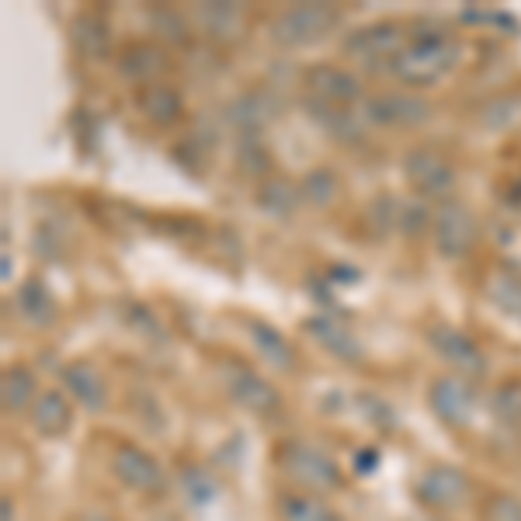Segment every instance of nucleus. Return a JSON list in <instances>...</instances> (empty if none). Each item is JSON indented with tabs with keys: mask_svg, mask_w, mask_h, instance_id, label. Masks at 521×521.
Segmentation results:
<instances>
[{
	"mask_svg": "<svg viewBox=\"0 0 521 521\" xmlns=\"http://www.w3.org/2000/svg\"><path fill=\"white\" fill-rule=\"evenodd\" d=\"M459 66V42L445 32H414L410 46L390 63V73L410 91L435 87Z\"/></svg>",
	"mask_w": 521,
	"mask_h": 521,
	"instance_id": "1",
	"label": "nucleus"
},
{
	"mask_svg": "<svg viewBox=\"0 0 521 521\" xmlns=\"http://www.w3.org/2000/svg\"><path fill=\"white\" fill-rule=\"evenodd\" d=\"M278 469L285 473V480L303 494H337L344 490V469L337 466V459L330 452L317 449L306 442H285L278 449Z\"/></svg>",
	"mask_w": 521,
	"mask_h": 521,
	"instance_id": "2",
	"label": "nucleus"
},
{
	"mask_svg": "<svg viewBox=\"0 0 521 521\" xmlns=\"http://www.w3.org/2000/svg\"><path fill=\"white\" fill-rule=\"evenodd\" d=\"M341 25V11L334 4H296L271 18V42L282 49H306L327 39Z\"/></svg>",
	"mask_w": 521,
	"mask_h": 521,
	"instance_id": "3",
	"label": "nucleus"
},
{
	"mask_svg": "<svg viewBox=\"0 0 521 521\" xmlns=\"http://www.w3.org/2000/svg\"><path fill=\"white\" fill-rule=\"evenodd\" d=\"M431 115H435L431 101H424L417 91H379L362 105L365 126L379 129H421L431 122Z\"/></svg>",
	"mask_w": 521,
	"mask_h": 521,
	"instance_id": "4",
	"label": "nucleus"
},
{
	"mask_svg": "<svg viewBox=\"0 0 521 521\" xmlns=\"http://www.w3.org/2000/svg\"><path fill=\"white\" fill-rule=\"evenodd\" d=\"M476 237H480V223H476L473 209L459 198H445L435 205V219H431V240L442 258L456 261L473 251Z\"/></svg>",
	"mask_w": 521,
	"mask_h": 521,
	"instance_id": "5",
	"label": "nucleus"
},
{
	"mask_svg": "<svg viewBox=\"0 0 521 521\" xmlns=\"http://www.w3.org/2000/svg\"><path fill=\"white\" fill-rule=\"evenodd\" d=\"M403 174H407L414 195H421L431 205L452 198V188H456V164L431 146H414L403 157Z\"/></svg>",
	"mask_w": 521,
	"mask_h": 521,
	"instance_id": "6",
	"label": "nucleus"
},
{
	"mask_svg": "<svg viewBox=\"0 0 521 521\" xmlns=\"http://www.w3.org/2000/svg\"><path fill=\"white\" fill-rule=\"evenodd\" d=\"M410 35L407 25L400 21H376V25H365L355 28L348 39L341 42V53L355 63L365 66H376V63H393L403 49L410 46Z\"/></svg>",
	"mask_w": 521,
	"mask_h": 521,
	"instance_id": "7",
	"label": "nucleus"
},
{
	"mask_svg": "<svg viewBox=\"0 0 521 521\" xmlns=\"http://www.w3.org/2000/svg\"><path fill=\"white\" fill-rule=\"evenodd\" d=\"M414 497L428 511H456L462 504H469V497H473V480H469L466 469L438 462V466H428L417 476Z\"/></svg>",
	"mask_w": 521,
	"mask_h": 521,
	"instance_id": "8",
	"label": "nucleus"
},
{
	"mask_svg": "<svg viewBox=\"0 0 521 521\" xmlns=\"http://www.w3.org/2000/svg\"><path fill=\"white\" fill-rule=\"evenodd\" d=\"M476 390L469 379L456 376V372H445V376H435L428 386V407L435 410V417L445 424V428H469L476 414Z\"/></svg>",
	"mask_w": 521,
	"mask_h": 521,
	"instance_id": "9",
	"label": "nucleus"
},
{
	"mask_svg": "<svg viewBox=\"0 0 521 521\" xmlns=\"http://www.w3.org/2000/svg\"><path fill=\"white\" fill-rule=\"evenodd\" d=\"M112 473L119 476L122 487H129L139 497H164L167 473L157 459L139 445H119L112 452Z\"/></svg>",
	"mask_w": 521,
	"mask_h": 521,
	"instance_id": "10",
	"label": "nucleus"
},
{
	"mask_svg": "<svg viewBox=\"0 0 521 521\" xmlns=\"http://www.w3.org/2000/svg\"><path fill=\"white\" fill-rule=\"evenodd\" d=\"M428 341H431V348L438 351V358H442L445 365H452L456 376L469 379V383L487 372V355H483L480 344H476L466 330H459L452 324H435L428 330Z\"/></svg>",
	"mask_w": 521,
	"mask_h": 521,
	"instance_id": "11",
	"label": "nucleus"
},
{
	"mask_svg": "<svg viewBox=\"0 0 521 521\" xmlns=\"http://www.w3.org/2000/svg\"><path fill=\"white\" fill-rule=\"evenodd\" d=\"M303 84L313 101H324V105H334V108H355L358 101H365L362 80H358L348 66L317 63L306 70Z\"/></svg>",
	"mask_w": 521,
	"mask_h": 521,
	"instance_id": "12",
	"label": "nucleus"
},
{
	"mask_svg": "<svg viewBox=\"0 0 521 521\" xmlns=\"http://www.w3.org/2000/svg\"><path fill=\"white\" fill-rule=\"evenodd\" d=\"M223 383L226 393L237 407H244L247 414H258V417H271L278 407H282V396H278L275 386L261 376L258 369L251 365H226L223 369Z\"/></svg>",
	"mask_w": 521,
	"mask_h": 521,
	"instance_id": "13",
	"label": "nucleus"
},
{
	"mask_svg": "<svg viewBox=\"0 0 521 521\" xmlns=\"http://www.w3.org/2000/svg\"><path fill=\"white\" fill-rule=\"evenodd\" d=\"M171 53H167L160 42H129L126 49L119 53V60H115V70H119L122 80H129V84H139V87H150V84H160V80H167V73H171Z\"/></svg>",
	"mask_w": 521,
	"mask_h": 521,
	"instance_id": "14",
	"label": "nucleus"
},
{
	"mask_svg": "<svg viewBox=\"0 0 521 521\" xmlns=\"http://www.w3.org/2000/svg\"><path fill=\"white\" fill-rule=\"evenodd\" d=\"M275 115H278V98L268 87H251V91H244L240 98H233L230 105H226V122H230L240 136H258Z\"/></svg>",
	"mask_w": 521,
	"mask_h": 521,
	"instance_id": "15",
	"label": "nucleus"
},
{
	"mask_svg": "<svg viewBox=\"0 0 521 521\" xmlns=\"http://www.w3.org/2000/svg\"><path fill=\"white\" fill-rule=\"evenodd\" d=\"M188 18L195 21L205 39L219 42V46H233L247 32V11L237 4H198Z\"/></svg>",
	"mask_w": 521,
	"mask_h": 521,
	"instance_id": "16",
	"label": "nucleus"
},
{
	"mask_svg": "<svg viewBox=\"0 0 521 521\" xmlns=\"http://www.w3.org/2000/svg\"><path fill=\"white\" fill-rule=\"evenodd\" d=\"M63 393H70V400L80 403L84 410H91V414H101V410L108 407V383H105V376L98 372V365L84 362V358H77V362H66V369H63Z\"/></svg>",
	"mask_w": 521,
	"mask_h": 521,
	"instance_id": "17",
	"label": "nucleus"
},
{
	"mask_svg": "<svg viewBox=\"0 0 521 521\" xmlns=\"http://www.w3.org/2000/svg\"><path fill=\"white\" fill-rule=\"evenodd\" d=\"M136 108L150 126L157 129H171L181 122L185 115V98L174 84L160 80V84H150V87H139L136 91Z\"/></svg>",
	"mask_w": 521,
	"mask_h": 521,
	"instance_id": "18",
	"label": "nucleus"
},
{
	"mask_svg": "<svg viewBox=\"0 0 521 521\" xmlns=\"http://www.w3.org/2000/svg\"><path fill=\"white\" fill-rule=\"evenodd\" d=\"M70 42L87 63H101L112 56V28L98 11H80L70 21Z\"/></svg>",
	"mask_w": 521,
	"mask_h": 521,
	"instance_id": "19",
	"label": "nucleus"
},
{
	"mask_svg": "<svg viewBox=\"0 0 521 521\" xmlns=\"http://www.w3.org/2000/svg\"><path fill=\"white\" fill-rule=\"evenodd\" d=\"M14 310H18V317L25 320L28 327L46 330L56 324V299L39 275L25 278V282L18 285V292H14Z\"/></svg>",
	"mask_w": 521,
	"mask_h": 521,
	"instance_id": "20",
	"label": "nucleus"
},
{
	"mask_svg": "<svg viewBox=\"0 0 521 521\" xmlns=\"http://www.w3.org/2000/svg\"><path fill=\"white\" fill-rule=\"evenodd\" d=\"M28 417L42 438H63L73 428V400L63 390H42Z\"/></svg>",
	"mask_w": 521,
	"mask_h": 521,
	"instance_id": "21",
	"label": "nucleus"
},
{
	"mask_svg": "<svg viewBox=\"0 0 521 521\" xmlns=\"http://www.w3.org/2000/svg\"><path fill=\"white\" fill-rule=\"evenodd\" d=\"M306 330L317 337V344L327 351V355L341 358V362H348V365L365 362L362 341H358V337L351 334V330L344 327L341 320H334V317H313V320H306Z\"/></svg>",
	"mask_w": 521,
	"mask_h": 521,
	"instance_id": "22",
	"label": "nucleus"
},
{
	"mask_svg": "<svg viewBox=\"0 0 521 521\" xmlns=\"http://www.w3.org/2000/svg\"><path fill=\"white\" fill-rule=\"evenodd\" d=\"M247 334H251L254 351L261 355V362L275 372H292L296 369V348L289 344V337L278 327H271L268 320H247Z\"/></svg>",
	"mask_w": 521,
	"mask_h": 521,
	"instance_id": "23",
	"label": "nucleus"
},
{
	"mask_svg": "<svg viewBox=\"0 0 521 521\" xmlns=\"http://www.w3.org/2000/svg\"><path fill=\"white\" fill-rule=\"evenodd\" d=\"M39 400V379L28 365H7L0 376V403L4 414H25Z\"/></svg>",
	"mask_w": 521,
	"mask_h": 521,
	"instance_id": "24",
	"label": "nucleus"
},
{
	"mask_svg": "<svg viewBox=\"0 0 521 521\" xmlns=\"http://www.w3.org/2000/svg\"><path fill=\"white\" fill-rule=\"evenodd\" d=\"M306 112L313 115L317 126H324L330 136L341 139V143H358L365 136V119L355 115L351 108H334V105H324V101H306Z\"/></svg>",
	"mask_w": 521,
	"mask_h": 521,
	"instance_id": "25",
	"label": "nucleus"
},
{
	"mask_svg": "<svg viewBox=\"0 0 521 521\" xmlns=\"http://www.w3.org/2000/svg\"><path fill=\"white\" fill-rule=\"evenodd\" d=\"M258 205L264 212H268V216H278V219L292 216V212L303 205L299 181H289V178H282V174H271V178H264L261 188H258Z\"/></svg>",
	"mask_w": 521,
	"mask_h": 521,
	"instance_id": "26",
	"label": "nucleus"
},
{
	"mask_svg": "<svg viewBox=\"0 0 521 521\" xmlns=\"http://www.w3.org/2000/svg\"><path fill=\"white\" fill-rule=\"evenodd\" d=\"M278 518L282 521H341L334 508L317 494H303V490H285L278 497Z\"/></svg>",
	"mask_w": 521,
	"mask_h": 521,
	"instance_id": "27",
	"label": "nucleus"
},
{
	"mask_svg": "<svg viewBox=\"0 0 521 521\" xmlns=\"http://www.w3.org/2000/svg\"><path fill=\"white\" fill-rule=\"evenodd\" d=\"M483 292H487V299L494 306H501L508 317L521 320V275L511 268H490L487 282H483Z\"/></svg>",
	"mask_w": 521,
	"mask_h": 521,
	"instance_id": "28",
	"label": "nucleus"
},
{
	"mask_svg": "<svg viewBox=\"0 0 521 521\" xmlns=\"http://www.w3.org/2000/svg\"><path fill=\"white\" fill-rule=\"evenodd\" d=\"M299 192H303V202L313 205V209H330V205H337L344 185L337 178V171H330V167H310L299 178Z\"/></svg>",
	"mask_w": 521,
	"mask_h": 521,
	"instance_id": "29",
	"label": "nucleus"
},
{
	"mask_svg": "<svg viewBox=\"0 0 521 521\" xmlns=\"http://www.w3.org/2000/svg\"><path fill=\"white\" fill-rule=\"evenodd\" d=\"M431 219H435V205L424 202L421 195L396 202V230H400L403 237H421V233H431Z\"/></svg>",
	"mask_w": 521,
	"mask_h": 521,
	"instance_id": "30",
	"label": "nucleus"
},
{
	"mask_svg": "<svg viewBox=\"0 0 521 521\" xmlns=\"http://www.w3.org/2000/svg\"><path fill=\"white\" fill-rule=\"evenodd\" d=\"M181 490H185L188 504H195V508H205V504H212L219 497L216 476H212L205 466H198V462L181 469Z\"/></svg>",
	"mask_w": 521,
	"mask_h": 521,
	"instance_id": "31",
	"label": "nucleus"
},
{
	"mask_svg": "<svg viewBox=\"0 0 521 521\" xmlns=\"http://www.w3.org/2000/svg\"><path fill=\"white\" fill-rule=\"evenodd\" d=\"M237 164L251 178H271V153L258 136H240L237 139Z\"/></svg>",
	"mask_w": 521,
	"mask_h": 521,
	"instance_id": "32",
	"label": "nucleus"
},
{
	"mask_svg": "<svg viewBox=\"0 0 521 521\" xmlns=\"http://www.w3.org/2000/svg\"><path fill=\"white\" fill-rule=\"evenodd\" d=\"M521 112V94H501V98L487 101L480 112V122L487 129H508Z\"/></svg>",
	"mask_w": 521,
	"mask_h": 521,
	"instance_id": "33",
	"label": "nucleus"
},
{
	"mask_svg": "<svg viewBox=\"0 0 521 521\" xmlns=\"http://www.w3.org/2000/svg\"><path fill=\"white\" fill-rule=\"evenodd\" d=\"M490 407L504 424H521V379H508L490 396Z\"/></svg>",
	"mask_w": 521,
	"mask_h": 521,
	"instance_id": "34",
	"label": "nucleus"
},
{
	"mask_svg": "<svg viewBox=\"0 0 521 521\" xmlns=\"http://www.w3.org/2000/svg\"><path fill=\"white\" fill-rule=\"evenodd\" d=\"M188 21L181 11H174V7H153L150 11V25L157 35H164L167 42H188Z\"/></svg>",
	"mask_w": 521,
	"mask_h": 521,
	"instance_id": "35",
	"label": "nucleus"
},
{
	"mask_svg": "<svg viewBox=\"0 0 521 521\" xmlns=\"http://www.w3.org/2000/svg\"><path fill=\"white\" fill-rule=\"evenodd\" d=\"M483 521H521V497L490 494L483 504Z\"/></svg>",
	"mask_w": 521,
	"mask_h": 521,
	"instance_id": "36",
	"label": "nucleus"
},
{
	"mask_svg": "<svg viewBox=\"0 0 521 521\" xmlns=\"http://www.w3.org/2000/svg\"><path fill=\"white\" fill-rule=\"evenodd\" d=\"M372 466H379V452L376 449L358 452V456H355V469H358V473H369Z\"/></svg>",
	"mask_w": 521,
	"mask_h": 521,
	"instance_id": "37",
	"label": "nucleus"
},
{
	"mask_svg": "<svg viewBox=\"0 0 521 521\" xmlns=\"http://www.w3.org/2000/svg\"><path fill=\"white\" fill-rule=\"evenodd\" d=\"M0 521H14V501H11V497H4V501H0Z\"/></svg>",
	"mask_w": 521,
	"mask_h": 521,
	"instance_id": "38",
	"label": "nucleus"
}]
</instances>
